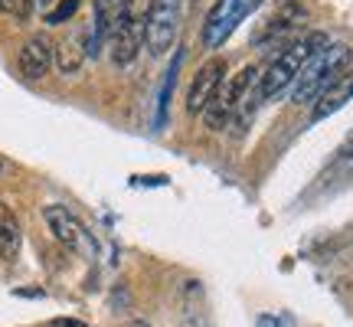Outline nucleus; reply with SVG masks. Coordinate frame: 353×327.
I'll use <instances>...</instances> for the list:
<instances>
[{
	"mask_svg": "<svg viewBox=\"0 0 353 327\" xmlns=\"http://www.w3.org/2000/svg\"><path fill=\"white\" fill-rule=\"evenodd\" d=\"M50 327H92V324L79 321V317H56V321H50Z\"/></svg>",
	"mask_w": 353,
	"mask_h": 327,
	"instance_id": "18",
	"label": "nucleus"
},
{
	"mask_svg": "<svg viewBox=\"0 0 353 327\" xmlns=\"http://www.w3.org/2000/svg\"><path fill=\"white\" fill-rule=\"evenodd\" d=\"M79 7H82V0H59V3H56V10L46 13V23H52V26L69 23V20L79 13Z\"/></svg>",
	"mask_w": 353,
	"mask_h": 327,
	"instance_id": "16",
	"label": "nucleus"
},
{
	"mask_svg": "<svg viewBox=\"0 0 353 327\" xmlns=\"http://www.w3.org/2000/svg\"><path fill=\"white\" fill-rule=\"evenodd\" d=\"M183 20V0H151L144 17V50L151 56H164L176 43Z\"/></svg>",
	"mask_w": 353,
	"mask_h": 327,
	"instance_id": "5",
	"label": "nucleus"
},
{
	"mask_svg": "<svg viewBox=\"0 0 353 327\" xmlns=\"http://www.w3.org/2000/svg\"><path fill=\"white\" fill-rule=\"evenodd\" d=\"M0 170H3V161H0Z\"/></svg>",
	"mask_w": 353,
	"mask_h": 327,
	"instance_id": "20",
	"label": "nucleus"
},
{
	"mask_svg": "<svg viewBox=\"0 0 353 327\" xmlns=\"http://www.w3.org/2000/svg\"><path fill=\"white\" fill-rule=\"evenodd\" d=\"M304 20H307V10H304L301 3H298V0H285V3L268 17V23H265V30L255 37V43L265 46V43H281V39L298 37Z\"/></svg>",
	"mask_w": 353,
	"mask_h": 327,
	"instance_id": "9",
	"label": "nucleus"
},
{
	"mask_svg": "<svg viewBox=\"0 0 353 327\" xmlns=\"http://www.w3.org/2000/svg\"><path fill=\"white\" fill-rule=\"evenodd\" d=\"M43 219H46V226H50L52 239L63 242L69 252H79V255H88V259L99 252V246H95V239H92V232L85 229V223H82L69 206L52 203V206L43 210Z\"/></svg>",
	"mask_w": 353,
	"mask_h": 327,
	"instance_id": "7",
	"label": "nucleus"
},
{
	"mask_svg": "<svg viewBox=\"0 0 353 327\" xmlns=\"http://www.w3.org/2000/svg\"><path fill=\"white\" fill-rule=\"evenodd\" d=\"M327 43H330L327 33H321V30H311V33H304V37L291 39L285 50L272 56V63L265 66V72H259V99L275 101L285 88L294 86L298 72H301L304 66L311 63Z\"/></svg>",
	"mask_w": 353,
	"mask_h": 327,
	"instance_id": "1",
	"label": "nucleus"
},
{
	"mask_svg": "<svg viewBox=\"0 0 353 327\" xmlns=\"http://www.w3.org/2000/svg\"><path fill=\"white\" fill-rule=\"evenodd\" d=\"M128 327H148V324H144V321H131V324H128Z\"/></svg>",
	"mask_w": 353,
	"mask_h": 327,
	"instance_id": "19",
	"label": "nucleus"
},
{
	"mask_svg": "<svg viewBox=\"0 0 353 327\" xmlns=\"http://www.w3.org/2000/svg\"><path fill=\"white\" fill-rule=\"evenodd\" d=\"M350 59H353V50L347 43H327V46L298 72L294 86H291V99L298 101V105H307V101L314 105L317 95L341 76V72H347Z\"/></svg>",
	"mask_w": 353,
	"mask_h": 327,
	"instance_id": "2",
	"label": "nucleus"
},
{
	"mask_svg": "<svg viewBox=\"0 0 353 327\" xmlns=\"http://www.w3.org/2000/svg\"><path fill=\"white\" fill-rule=\"evenodd\" d=\"M85 56L88 52L82 50V39L79 37H69L59 46H52V63L59 66L63 76H76L79 69H82V63H85Z\"/></svg>",
	"mask_w": 353,
	"mask_h": 327,
	"instance_id": "13",
	"label": "nucleus"
},
{
	"mask_svg": "<svg viewBox=\"0 0 353 327\" xmlns=\"http://www.w3.org/2000/svg\"><path fill=\"white\" fill-rule=\"evenodd\" d=\"M347 101H353V69L341 72V76L334 79V82L317 95L314 112H311V121H324V118H330V115H337Z\"/></svg>",
	"mask_w": 353,
	"mask_h": 327,
	"instance_id": "11",
	"label": "nucleus"
},
{
	"mask_svg": "<svg viewBox=\"0 0 353 327\" xmlns=\"http://www.w3.org/2000/svg\"><path fill=\"white\" fill-rule=\"evenodd\" d=\"M148 3L151 0H128L118 23L108 33V50H112V63L118 69L138 63L141 50H144V17H148Z\"/></svg>",
	"mask_w": 353,
	"mask_h": 327,
	"instance_id": "3",
	"label": "nucleus"
},
{
	"mask_svg": "<svg viewBox=\"0 0 353 327\" xmlns=\"http://www.w3.org/2000/svg\"><path fill=\"white\" fill-rule=\"evenodd\" d=\"M265 0H216L210 13H206V23H203V46L206 50H219L226 43L239 23L262 7Z\"/></svg>",
	"mask_w": 353,
	"mask_h": 327,
	"instance_id": "6",
	"label": "nucleus"
},
{
	"mask_svg": "<svg viewBox=\"0 0 353 327\" xmlns=\"http://www.w3.org/2000/svg\"><path fill=\"white\" fill-rule=\"evenodd\" d=\"M33 7H37V0H0V13H7L13 20H30Z\"/></svg>",
	"mask_w": 353,
	"mask_h": 327,
	"instance_id": "17",
	"label": "nucleus"
},
{
	"mask_svg": "<svg viewBox=\"0 0 353 327\" xmlns=\"http://www.w3.org/2000/svg\"><path fill=\"white\" fill-rule=\"evenodd\" d=\"M259 82V69L255 66H245L239 69L236 76H226L219 82V88L213 92V99L206 101V108H203V121L210 131H223V128L236 118V108L242 105L245 99V92Z\"/></svg>",
	"mask_w": 353,
	"mask_h": 327,
	"instance_id": "4",
	"label": "nucleus"
},
{
	"mask_svg": "<svg viewBox=\"0 0 353 327\" xmlns=\"http://www.w3.org/2000/svg\"><path fill=\"white\" fill-rule=\"evenodd\" d=\"M350 148H353V138H350Z\"/></svg>",
	"mask_w": 353,
	"mask_h": 327,
	"instance_id": "21",
	"label": "nucleus"
},
{
	"mask_svg": "<svg viewBox=\"0 0 353 327\" xmlns=\"http://www.w3.org/2000/svg\"><path fill=\"white\" fill-rule=\"evenodd\" d=\"M17 69H20V76L30 79V82H37V79H43L46 72L52 69V43L50 37H30L20 46V52H17Z\"/></svg>",
	"mask_w": 353,
	"mask_h": 327,
	"instance_id": "10",
	"label": "nucleus"
},
{
	"mask_svg": "<svg viewBox=\"0 0 353 327\" xmlns=\"http://www.w3.org/2000/svg\"><path fill=\"white\" fill-rule=\"evenodd\" d=\"M223 79H226V59H219V56L206 59V63L196 69V76H193V82H190V88H187V112L203 115L206 101L213 99V92L219 88Z\"/></svg>",
	"mask_w": 353,
	"mask_h": 327,
	"instance_id": "8",
	"label": "nucleus"
},
{
	"mask_svg": "<svg viewBox=\"0 0 353 327\" xmlns=\"http://www.w3.org/2000/svg\"><path fill=\"white\" fill-rule=\"evenodd\" d=\"M92 3H95V26H92V43H88V52L95 56L99 46L108 39L112 26L118 23V17H121V10H125L128 0H92Z\"/></svg>",
	"mask_w": 353,
	"mask_h": 327,
	"instance_id": "12",
	"label": "nucleus"
},
{
	"mask_svg": "<svg viewBox=\"0 0 353 327\" xmlns=\"http://www.w3.org/2000/svg\"><path fill=\"white\" fill-rule=\"evenodd\" d=\"M20 223H17V216L7 203H0V259H17V252H20Z\"/></svg>",
	"mask_w": 353,
	"mask_h": 327,
	"instance_id": "14",
	"label": "nucleus"
},
{
	"mask_svg": "<svg viewBox=\"0 0 353 327\" xmlns=\"http://www.w3.org/2000/svg\"><path fill=\"white\" fill-rule=\"evenodd\" d=\"M180 59H183V52H176V56H174V66H170V72H167L164 92H161V101H157V125H164L167 101H170V92H174V82H176V69H180Z\"/></svg>",
	"mask_w": 353,
	"mask_h": 327,
	"instance_id": "15",
	"label": "nucleus"
}]
</instances>
